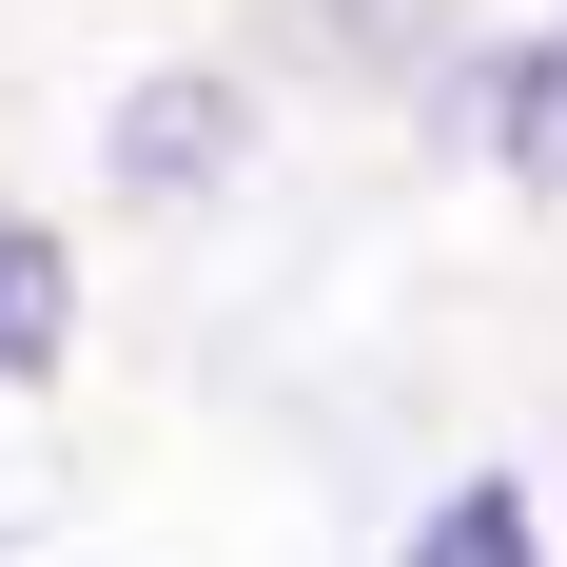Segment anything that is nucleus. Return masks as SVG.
I'll use <instances>...</instances> for the list:
<instances>
[{"instance_id":"4","label":"nucleus","mask_w":567,"mask_h":567,"mask_svg":"<svg viewBox=\"0 0 567 567\" xmlns=\"http://www.w3.org/2000/svg\"><path fill=\"white\" fill-rule=\"evenodd\" d=\"M411 567H548V528H528V489H451L411 528Z\"/></svg>"},{"instance_id":"2","label":"nucleus","mask_w":567,"mask_h":567,"mask_svg":"<svg viewBox=\"0 0 567 567\" xmlns=\"http://www.w3.org/2000/svg\"><path fill=\"white\" fill-rule=\"evenodd\" d=\"M470 137H489L509 176H548V196H567V20L489 59V99H470Z\"/></svg>"},{"instance_id":"3","label":"nucleus","mask_w":567,"mask_h":567,"mask_svg":"<svg viewBox=\"0 0 567 567\" xmlns=\"http://www.w3.org/2000/svg\"><path fill=\"white\" fill-rule=\"evenodd\" d=\"M59 352H79V275H59L40 216H0V372H20V392H59Z\"/></svg>"},{"instance_id":"1","label":"nucleus","mask_w":567,"mask_h":567,"mask_svg":"<svg viewBox=\"0 0 567 567\" xmlns=\"http://www.w3.org/2000/svg\"><path fill=\"white\" fill-rule=\"evenodd\" d=\"M235 137H255V117H235V79H196V59H176V79H137V99H117V196H216L235 176Z\"/></svg>"}]
</instances>
